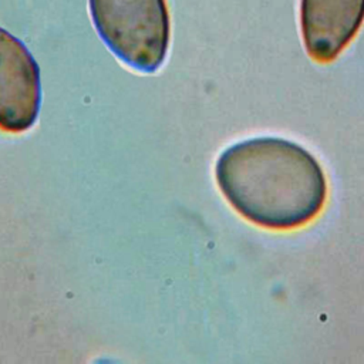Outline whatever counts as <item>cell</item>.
<instances>
[{
  "label": "cell",
  "mask_w": 364,
  "mask_h": 364,
  "mask_svg": "<svg viewBox=\"0 0 364 364\" xmlns=\"http://www.w3.org/2000/svg\"><path fill=\"white\" fill-rule=\"evenodd\" d=\"M94 27L124 64L152 74L164 64L171 41L166 0H88Z\"/></svg>",
  "instance_id": "2"
},
{
  "label": "cell",
  "mask_w": 364,
  "mask_h": 364,
  "mask_svg": "<svg viewBox=\"0 0 364 364\" xmlns=\"http://www.w3.org/2000/svg\"><path fill=\"white\" fill-rule=\"evenodd\" d=\"M299 18L309 57L330 63L360 31L364 0H300Z\"/></svg>",
  "instance_id": "4"
},
{
  "label": "cell",
  "mask_w": 364,
  "mask_h": 364,
  "mask_svg": "<svg viewBox=\"0 0 364 364\" xmlns=\"http://www.w3.org/2000/svg\"><path fill=\"white\" fill-rule=\"evenodd\" d=\"M218 186L247 220L269 229H294L318 215L327 198L326 175L301 145L257 136L226 148L215 166Z\"/></svg>",
  "instance_id": "1"
},
{
  "label": "cell",
  "mask_w": 364,
  "mask_h": 364,
  "mask_svg": "<svg viewBox=\"0 0 364 364\" xmlns=\"http://www.w3.org/2000/svg\"><path fill=\"white\" fill-rule=\"evenodd\" d=\"M41 105L40 68L26 44L0 27V128L23 132Z\"/></svg>",
  "instance_id": "3"
}]
</instances>
